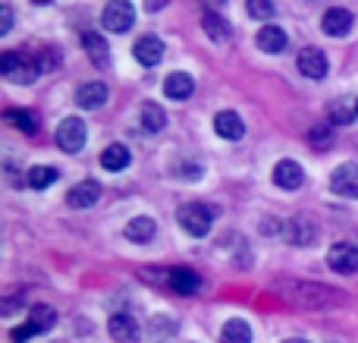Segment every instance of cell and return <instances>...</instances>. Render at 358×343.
Masks as SVG:
<instances>
[{
  "label": "cell",
  "mask_w": 358,
  "mask_h": 343,
  "mask_svg": "<svg viewBox=\"0 0 358 343\" xmlns=\"http://www.w3.org/2000/svg\"><path fill=\"white\" fill-rule=\"evenodd\" d=\"M85 139H88L85 120H79V117H66L57 126V145H60L66 155H76V151L85 148Z\"/></svg>",
  "instance_id": "cell-3"
},
{
  "label": "cell",
  "mask_w": 358,
  "mask_h": 343,
  "mask_svg": "<svg viewBox=\"0 0 358 343\" xmlns=\"http://www.w3.org/2000/svg\"><path fill=\"white\" fill-rule=\"evenodd\" d=\"M255 41H258V48L264 50V54H280V50L289 44V38H286V29H280V25H264Z\"/></svg>",
  "instance_id": "cell-16"
},
{
  "label": "cell",
  "mask_w": 358,
  "mask_h": 343,
  "mask_svg": "<svg viewBox=\"0 0 358 343\" xmlns=\"http://www.w3.org/2000/svg\"><path fill=\"white\" fill-rule=\"evenodd\" d=\"M35 334H41V331H38V328L31 325V321H25V325L13 328V331H10V337H13V343H25V340H31V337H35Z\"/></svg>",
  "instance_id": "cell-32"
},
{
  "label": "cell",
  "mask_w": 358,
  "mask_h": 343,
  "mask_svg": "<svg viewBox=\"0 0 358 343\" xmlns=\"http://www.w3.org/2000/svg\"><path fill=\"white\" fill-rule=\"evenodd\" d=\"M82 44H85V54L92 57L94 66H107L110 63V48L101 38V31H82Z\"/></svg>",
  "instance_id": "cell-15"
},
{
  "label": "cell",
  "mask_w": 358,
  "mask_h": 343,
  "mask_svg": "<svg viewBox=\"0 0 358 343\" xmlns=\"http://www.w3.org/2000/svg\"><path fill=\"white\" fill-rule=\"evenodd\" d=\"M104 101H107V85L104 82H85V85L76 88V104L79 107L94 111V107H101Z\"/></svg>",
  "instance_id": "cell-17"
},
{
  "label": "cell",
  "mask_w": 358,
  "mask_h": 343,
  "mask_svg": "<svg viewBox=\"0 0 358 343\" xmlns=\"http://www.w3.org/2000/svg\"><path fill=\"white\" fill-rule=\"evenodd\" d=\"M142 126H145L148 132H161L164 126H167V113H164V107L145 104V107H142Z\"/></svg>",
  "instance_id": "cell-25"
},
{
  "label": "cell",
  "mask_w": 358,
  "mask_h": 343,
  "mask_svg": "<svg viewBox=\"0 0 358 343\" xmlns=\"http://www.w3.org/2000/svg\"><path fill=\"white\" fill-rule=\"evenodd\" d=\"M315 239H317V224L308 218V214L289 220V243L292 246H311Z\"/></svg>",
  "instance_id": "cell-14"
},
{
  "label": "cell",
  "mask_w": 358,
  "mask_h": 343,
  "mask_svg": "<svg viewBox=\"0 0 358 343\" xmlns=\"http://www.w3.org/2000/svg\"><path fill=\"white\" fill-rule=\"evenodd\" d=\"M195 92V82H192L189 73H170L167 79H164V94L173 101H182L189 98V94Z\"/></svg>",
  "instance_id": "cell-20"
},
{
  "label": "cell",
  "mask_w": 358,
  "mask_h": 343,
  "mask_svg": "<svg viewBox=\"0 0 358 343\" xmlns=\"http://www.w3.org/2000/svg\"><path fill=\"white\" fill-rule=\"evenodd\" d=\"M273 183H277L280 189H286V192L299 189V186L305 183V170H302V164H296V161H280L277 167H273Z\"/></svg>",
  "instance_id": "cell-10"
},
{
  "label": "cell",
  "mask_w": 358,
  "mask_h": 343,
  "mask_svg": "<svg viewBox=\"0 0 358 343\" xmlns=\"http://www.w3.org/2000/svg\"><path fill=\"white\" fill-rule=\"evenodd\" d=\"M220 343H252V328L242 318H229L220 328Z\"/></svg>",
  "instance_id": "cell-24"
},
{
  "label": "cell",
  "mask_w": 358,
  "mask_h": 343,
  "mask_svg": "<svg viewBox=\"0 0 358 343\" xmlns=\"http://www.w3.org/2000/svg\"><path fill=\"white\" fill-rule=\"evenodd\" d=\"M327 117H330V123H334V126H349L358 117V101L336 98L334 104L327 107Z\"/></svg>",
  "instance_id": "cell-21"
},
{
  "label": "cell",
  "mask_w": 358,
  "mask_h": 343,
  "mask_svg": "<svg viewBox=\"0 0 358 343\" xmlns=\"http://www.w3.org/2000/svg\"><path fill=\"white\" fill-rule=\"evenodd\" d=\"M167 284H170V290H176V293L192 296L198 287H201V277H198L195 271H189V268H173L167 274Z\"/></svg>",
  "instance_id": "cell-18"
},
{
  "label": "cell",
  "mask_w": 358,
  "mask_h": 343,
  "mask_svg": "<svg viewBox=\"0 0 358 343\" xmlns=\"http://www.w3.org/2000/svg\"><path fill=\"white\" fill-rule=\"evenodd\" d=\"M214 130L220 139H229V142H239L242 136H245V123H242V117L236 111H220L214 117Z\"/></svg>",
  "instance_id": "cell-11"
},
{
  "label": "cell",
  "mask_w": 358,
  "mask_h": 343,
  "mask_svg": "<svg viewBox=\"0 0 358 343\" xmlns=\"http://www.w3.org/2000/svg\"><path fill=\"white\" fill-rule=\"evenodd\" d=\"M25 306V300L22 296H10V300H3V315H13V312H19V309Z\"/></svg>",
  "instance_id": "cell-36"
},
{
  "label": "cell",
  "mask_w": 358,
  "mask_h": 343,
  "mask_svg": "<svg viewBox=\"0 0 358 343\" xmlns=\"http://www.w3.org/2000/svg\"><path fill=\"white\" fill-rule=\"evenodd\" d=\"M101 199V183H94V180H82V183H76L73 189H69V195H66V202H69V208H92L94 202Z\"/></svg>",
  "instance_id": "cell-13"
},
{
  "label": "cell",
  "mask_w": 358,
  "mask_h": 343,
  "mask_svg": "<svg viewBox=\"0 0 358 343\" xmlns=\"http://www.w3.org/2000/svg\"><path fill=\"white\" fill-rule=\"evenodd\" d=\"M201 29L208 31L210 41H227V38H229V22L223 16H217L214 10H204L201 13Z\"/></svg>",
  "instance_id": "cell-23"
},
{
  "label": "cell",
  "mask_w": 358,
  "mask_h": 343,
  "mask_svg": "<svg viewBox=\"0 0 358 343\" xmlns=\"http://www.w3.org/2000/svg\"><path fill=\"white\" fill-rule=\"evenodd\" d=\"M123 233H126V239H132V243H151L157 233V224L151 218H132Z\"/></svg>",
  "instance_id": "cell-22"
},
{
  "label": "cell",
  "mask_w": 358,
  "mask_h": 343,
  "mask_svg": "<svg viewBox=\"0 0 358 343\" xmlns=\"http://www.w3.org/2000/svg\"><path fill=\"white\" fill-rule=\"evenodd\" d=\"M280 296L296 309H330L336 302H343V293L311 281H283L280 284Z\"/></svg>",
  "instance_id": "cell-1"
},
{
  "label": "cell",
  "mask_w": 358,
  "mask_h": 343,
  "mask_svg": "<svg viewBox=\"0 0 358 343\" xmlns=\"http://www.w3.org/2000/svg\"><path fill=\"white\" fill-rule=\"evenodd\" d=\"M308 142L315 145L317 151L330 148V142H334V132H330V126H315V130L308 132Z\"/></svg>",
  "instance_id": "cell-31"
},
{
  "label": "cell",
  "mask_w": 358,
  "mask_h": 343,
  "mask_svg": "<svg viewBox=\"0 0 358 343\" xmlns=\"http://www.w3.org/2000/svg\"><path fill=\"white\" fill-rule=\"evenodd\" d=\"M327 265L336 271V274H355V271H358V249H355V246H349V243L330 246Z\"/></svg>",
  "instance_id": "cell-8"
},
{
  "label": "cell",
  "mask_w": 358,
  "mask_h": 343,
  "mask_svg": "<svg viewBox=\"0 0 358 343\" xmlns=\"http://www.w3.org/2000/svg\"><path fill=\"white\" fill-rule=\"evenodd\" d=\"M31 325L38 328V331H50V328H54V321H57V312L50 306H35L31 309Z\"/></svg>",
  "instance_id": "cell-28"
},
{
  "label": "cell",
  "mask_w": 358,
  "mask_h": 343,
  "mask_svg": "<svg viewBox=\"0 0 358 343\" xmlns=\"http://www.w3.org/2000/svg\"><path fill=\"white\" fill-rule=\"evenodd\" d=\"M10 29H13V10L10 6H0V35H6Z\"/></svg>",
  "instance_id": "cell-35"
},
{
  "label": "cell",
  "mask_w": 358,
  "mask_h": 343,
  "mask_svg": "<svg viewBox=\"0 0 358 343\" xmlns=\"http://www.w3.org/2000/svg\"><path fill=\"white\" fill-rule=\"evenodd\" d=\"M321 29L327 31V35H334V38L349 35V31H352V13H349L346 6H334V10L324 13Z\"/></svg>",
  "instance_id": "cell-9"
},
{
  "label": "cell",
  "mask_w": 358,
  "mask_h": 343,
  "mask_svg": "<svg viewBox=\"0 0 358 343\" xmlns=\"http://www.w3.org/2000/svg\"><path fill=\"white\" fill-rule=\"evenodd\" d=\"M245 10L252 19H271L273 16V0H245Z\"/></svg>",
  "instance_id": "cell-29"
},
{
  "label": "cell",
  "mask_w": 358,
  "mask_h": 343,
  "mask_svg": "<svg viewBox=\"0 0 358 343\" xmlns=\"http://www.w3.org/2000/svg\"><path fill=\"white\" fill-rule=\"evenodd\" d=\"M25 63V57L13 54V50H6V54H0V73L6 76V79H13V76L19 73V66Z\"/></svg>",
  "instance_id": "cell-30"
},
{
  "label": "cell",
  "mask_w": 358,
  "mask_h": 343,
  "mask_svg": "<svg viewBox=\"0 0 358 343\" xmlns=\"http://www.w3.org/2000/svg\"><path fill=\"white\" fill-rule=\"evenodd\" d=\"M57 50H44L41 54V60H38V69H41V73H50V69H57Z\"/></svg>",
  "instance_id": "cell-33"
},
{
  "label": "cell",
  "mask_w": 358,
  "mask_h": 343,
  "mask_svg": "<svg viewBox=\"0 0 358 343\" xmlns=\"http://www.w3.org/2000/svg\"><path fill=\"white\" fill-rule=\"evenodd\" d=\"M173 174L176 176H201L204 174V167H201V164H173Z\"/></svg>",
  "instance_id": "cell-34"
},
{
  "label": "cell",
  "mask_w": 358,
  "mask_h": 343,
  "mask_svg": "<svg viewBox=\"0 0 358 343\" xmlns=\"http://www.w3.org/2000/svg\"><path fill=\"white\" fill-rule=\"evenodd\" d=\"M6 123H13V126H19L22 132H38V117L35 113H29V111H6Z\"/></svg>",
  "instance_id": "cell-27"
},
{
  "label": "cell",
  "mask_w": 358,
  "mask_h": 343,
  "mask_svg": "<svg viewBox=\"0 0 358 343\" xmlns=\"http://www.w3.org/2000/svg\"><path fill=\"white\" fill-rule=\"evenodd\" d=\"M330 192L343 199H358V164H340L330 174Z\"/></svg>",
  "instance_id": "cell-5"
},
{
  "label": "cell",
  "mask_w": 358,
  "mask_h": 343,
  "mask_svg": "<svg viewBox=\"0 0 358 343\" xmlns=\"http://www.w3.org/2000/svg\"><path fill=\"white\" fill-rule=\"evenodd\" d=\"M57 176H60V174H57L54 167H44V164H41V167H31L29 170L25 183H29L31 189H48V186H54V183H57Z\"/></svg>",
  "instance_id": "cell-26"
},
{
  "label": "cell",
  "mask_w": 358,
  "mask_h": 343,
  "mask_svg": "<svg viewBox=\"0 0 358 343\" xmlns=\"http://www.w3.org/2000/svg\"><path fill=\"white\" fill-rule=\"evenodd\" d=\"M145 4H148V10H164V4H167V0H145Z\"/></svg>",
  "instance_id": "cell-37"
},
{
  "label": "cell",
  "mask_w": 358,
  "mask_h": 343,
  "mask_svg": "<svg viewBox=\"0 0 358 343\" xmlns=\"http://www.w3.org/2000/svg\"><path fill=\"white\" fill-rule=\"evenodd\" d=\"M283 343H308L305 337H289V340H283Z\"/></svg>",
  "instance_id": "cell-38"
},
{
  "label": "cell",
  "mask_w": 358,
  "mask_h": 343,
  "mask_svg": "<svg viewBox=\"0 0 358 343\" xmlns=\"http://www.w3.org/2000/svg\"><path fill=\"white\" fill-rule=\"evenodd\" d=\"M132 54H136V60L142 63V66H157L164 57V41L157 35H145L136 41V48H132Z\"/></svg>",
  "instance_id": "cell-12"
},
{
  "label": "cell",
  "mask_w": 358,
  "mask_h": 343,
  "mask_svg": "<svg viewBox=\"0 0 358 343\" xmlns=\"http://www.w3.org/2000/svg\"><path fill=\"white\" fill-rule=\"evenodd\" d=\"M176 220H179V227H182L189 237H208V233H210V220H214V211H210L208 205L192 202V205L179 208Z\"/></svg>",
  "instance_id": "cell-2"
},
{
  "label": "cell",
  "mask_w": 358,
  "mask_h": 343,
  "mask_svg": "<svg viewBox=\"0 0 358 343\" xmlns=\"http://www.w3.org/2000/svg\"><path fill=\"white\" fill-rule=\"evenodd\" d=\"M132 22H136V6L129 0H110L104 6V16H101V25L107 31H129Z\"/></svg>",
  "instance_id": "cell-4"
},
{
  "label": "cell",
  "mask_w": 358,
  "mask_h": 343,
  "mask_svg": "<svg viewBox=\"0 0 358 343\" xmlns=\"http://www.w3.org/2000/svg\"><path fill=\"white\" fill-rule=\"evenodd\" d=\"M129 148H126V145H107L104 151H101V167L104 170H110V174H120V170H126L129 167Z\"/></svg>",
  "instance_id": "cell-19"
},
{
  "label": "cell",
  "mask_w": 358,
  "mask_h": 343,
  "mask_svg": "<svg viewBox=\"0 0 358 343\" xmlns=\"http://www.w3.org/2000/svg\"><path fill=\"white\" fill-rule=\"evenodd\" d=\"M296 66H299V73L308 76V79H324L327 69H330V63H327V54H324L321 48H302Z\"/></svg>",
  "instance_id": "cell-7"
},
{
  "label": "cell",
  "mask_w": 358,
  "mask_h": 343,
  "mask_svg": "<svg viewBox=\"0 0 358 343\" xmlns=\"http://www.w3.org/2000/svg\"><path fill=\"white\" fill-rule=\"evenodd\" d=\"M107 331L117 343H142V331H138V321L129 312H117L107 321Z\"/></svg>",
  "instance_id": "cell-6"
}]
</instances>
